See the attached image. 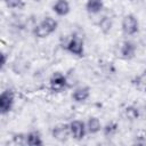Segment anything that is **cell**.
I'll return each instance as SVG.
<instances>
[{
  "instance_id": "cell-5",
  "label": "cell",
  "mask_w": 146,
  "mask_h": 146,
  "mask_svg": "<svg viewBox=\"0 0 146 146\" xmlns=\"http://www.w3.org/2000/svg\"><path fill=\"white\" fill-rule=\"evenodd\" d=\"M49 86L52 91L60 92L67 87V79L60 72H55L49 79Z\"/></svg>"
},
{
  "instance_id": "cell-17",
  "label": "cell",
  "mask_w": 146,
  "mask_h": 146,
  "mask_svg": "<svg viewBox=\"0 0 146 146\" xmlns=\"http://www.w3.org/2000/svg\"><path fill=\"white\" fill-rule=\"evenodd\" d=\"M5 5L10 9H17L22 8L24 5V0H3Z\"/></svg>"
},
{
  "instance_id": "cell-1",
  "label": "cell",
  "mask_w": 146,
  "mask_h": 146,
  "mask_svg": "<svg viewBox=\"0 0 146 146\" xmlns=\"http://www.w3.org/2000/svg\"><path fill=\"white\" fill-rule=\"evenodd\" d=\"M121 29L125 35H135L139 31V21L133 14H128L122 18Z\"/></svg>"
},
{
  "instance_id": "cell-4",
  "label": "cell",
  "mask_w": 146,
  "mask_h": 146,
  "mask_svg": "<svg viewBox=\"0 0 146 146\" xmlns=\"http://www.w3.org/2000/svg\"><path fill=\"white\" fill-rule=\"evenodd\" d=\"M70 125V131H71V137L75 140H82L84 136L88 133L86 122L81 120H73L68 123Z\"/></svg>"
},
{
  "instance_id": "cell-14",
  "label": "cell",
  "mask_w": 146,
  "mask_h": 146,
  "mask_svg": "<svg viewBox=\"0 0 146 146\" xmlns=\"http://www.w3.org/2000/svg\"><path fill=\"white\" fill-rule=\"evenodd\" d=\"M132 82H133V84L136 86L137 89L146 92V71H144L143 73L137 75Z\"/></svg>"
},
{
  "instance_id": "cell-10",
  "label": "cell",
  "mask_w": 146,
  "mask_h": 146,
  "mask_svg": "<svg viewBox=\"0 0 146 146\" xmlns=\"http://www.w3.org/2000/svg\"><path fill=\"white\" fill-rule=\"evenodd\" d=\"M86 127H87L88 133L90 135H96L100 132V130H103L102 122L97 116H90L86 122Z\"/></svg>"
},
{
  "instance_id": "cell-8",
  "label": "cell",
  "mask_w": 146,
  "mask_h": 146,
  "mask_svg": "<svg viewBox=\"0 0 146 146\" xmlns=\"http://www.w3.org/2000/svg\"><path fill=\"white\" fill-rule=\"evenodd\" d=\"M90 97V88L88 86H81L73 90L72 92V99L75 103H84Z\"/></svg>"
},
{
  "instance_id": "cell-15",
  "label": "cell",
  "mask_w": 146,
  "mask_h": 146,
  "mask_svg": "<svg viewBox=\"0 0 146 146\" xmlns=\"http://www.w3.org/2000/svg\"><path fill=\"white\" fill-rule=\"evenodd\" d=\"M124 115L130 121H135V120H137L139 117V110H138V107L132 106V105L131 106H128L124 110Z\"/></svg>"
},
{
  "instance_id": "cell-12",
  "label": "cell",
  "mask_w": 146,
  "mask_h": 146,
  "mask_svg": "<svg viewBox=\"0 0 146 146\" xmlns=\"http://www.w3.org/2000/svg\"><path fill=\"white\" fill-rule=\"evenodd\" d=\"M25 144L29 146H41L43 145V140L38 131H30L25 135Z\"/></svg>"
},
{
  "instance_id": "cell-11",
  "label": "cell",
  "mask_w": 146,
  "mask_h": 146,
  "mask_svg": "<svg viewBox=\"0 0 146 146\" xmlns=\"http://www.w3.org/2000/svg\"><path fill=\"white\" fill-rule=\"evenodd\" d=\"M86 9L89 14L97 15L104 9V1L103 0H87Z\"/></svg>"
},
{
  "instance_id": "cell-7",
  "label": "cell",
  "mask_w": 146,
  "mask_h": 146,
  "mask_svg": "<svg viewBox=\"0 0 146 146\" xmlns=\"http://www.w3.org/2000/svg\"><path fill=\"white\" fill-rule=\"evenodd\" d=\"M136 51H137V46L135 42L130 41V40H125L122 42L121 48H120V54L121 57L125 60H130L136 56Z\"/></svg>"
},
{
  "instance_id": "cell-13",
  "label": "cell",
  "mask_w": 146,
  "mask_h": 146,
  "mask_svg": "<svg viewBox=\"0 0 146 146\" xmlns=\"http://www.w3.org/2000/svg\"><path fill=\"white\" fill-rule=\"evenodd\" d=\"M40 24L50 33V35H51L52 33H55L56 30H57V27H58V22H57L55 18L50 17V16L44 17V18L40 22Z\"/></svg>"
},
{
  "instance_id": "cell-16",
  "label": "cell",
  "mask_w": 146,
  "mask_h": 146,
  "mask_svg": "<svg viewBox=\"0 0 146 146\" xmlns=\"http://www.w3.org/2000/svg\"><path fill=\"white\" fill-rule=\"evenodd\" d=\"M117 127H119V125H117L116 122L111 121V122L106 123V125L103 128V132H104L105 136H107V137H112V136H114V135L116 133V131H117Z\"/></svg>"
},
{
  "instance_id": "cell-19",
  "label": "cell",
  "mask_w": 146,
  "mask_h": 146,
  "mask_svg": "<svg viewBox=\"0 0 146 146\" xmlns=\"http://www.w3.org/2000/svg\"><path fill=\"white\" fill-rule=\"evenodd\" d=\"M145 105H146V104H145Z\"/></svg>"
},
{
  "instance_id": "cell-18",
  "label": "cell",
  "mask_w": 146,
  "mask_h": 146,
  "mask_svg": "<svg viewBox=\"0 0 146 146\" xmlns=\"http://www.w3.org/2000/svg\"><path fill=\"white\" fill-rule=\"evenodd\" d=\"M7 64V54L6 52H2L1 54V68H3Z\"/></svg>"
},
{
  "instance_id": "cell-2",
  "label": "cell",
  "mask_w": 146,
  "mask_h": 146,
  "mask_svg": "<svg viewBox=\"0 0 146 146\" xmlns=\"http://www.w3.org/2000/svg\"><path fill=\"white\" fill-rule=\"evenodd\" d=\"M15 104V92L11 89H6L0 95V113L2 115L8 114Z\"/></svg>"
},
{
  "instance_id": "cell-6",
  "label": "cell",
  "mask_w": 146,
  "mask_h": 146,
  "mask_svg": "<svg viewBox=\"0 0 146 146\" xmlns=\"http://www.w3.org/2000/svg\"><path fill=\"white\" fill-rule=\"evenodd\" d=\"M51 136L54 139H56L59 143H64L70 137H71V131H70V125L68 124H57L52 128L51 130Z\"/></svg>"
},
{
  "instance_id": "cell-9",
  "label": "cell",
  "mask_w": 146,
  "mask_h": 146,
  "mask_svg": "<svg viewBox=\"0 0 146 146\" xmlns=\"http://www.w3.org/2000/svg\"><path fill=\"white\" fill-rule=\"evenodd\" d=\"M51 8H52V11L59 17L67 16L71 11V5L67 0H56Z\"/></svg>"
},
{
  "instance_id": "cell-3",
  "label": "cell",
  "mask_w": 146,
  "mask_h": 146,
  "mask_svg": "<svg viewBox=\"0 0 146 146\" xmlns=\"http://www.w3.org/2000/svg\"><path fill=\"white\" fill-rule=\"evenodd\" d=\"M65 48L73 56H76V57H83L84 56V42L78 35H73L67 41Z\"/></svg>"
}]
</instances>
